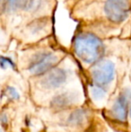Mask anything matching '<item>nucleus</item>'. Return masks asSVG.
I'll use <instances>...</instances> for the list:
<instances>
[{
    "instance_id": "f257e3e1",
    "label": "nucleus",
    "mask_w": 131,
    "mask_h": 132,
    "mask_svg": "<svg viewBox=\"0 0 131 132\" xmlns=\"http://www.w3.org/2000/svg\"><path fill=\"white\" fill-rule=\"evenodd\" d=\"M74 51L84 63L94 65L101 60L104 47L97 36L92 33H81L74 40Z\"/></svg>"
},
{
    "instance_id": "f03ea898",
    "label": "nucleus",
    "mask_w": 131,
    "mask_h": 132,
    "mask_svg": "<svg viewBox=\"0 0 131 132\" xmlns=\"http://www.w3.org/2000/svg\"><path fill=\"white\" fill-rule=\"evenodd\" d=\"M58 61V57L56 54L49 51H41L36 53L31 59L28 65V71L32 75L44 76L51 69L55 68V66Z\"/></svg>"
},
{
    "instance_id": "7ed1b4c3",
    "label": "nucleus",
    "mask_w": 131,
    "mask_h": 132,
    "mask_svg": "<svg viewBox=\"0 0 131 132\" xmlns=\"http://www.w3.org/2000/svg\"><path fill=\"white\" fill-rule=\"evenodd\" d=\"M91 77L94 85L108 86L115 77V66L110 60H100L92 68Z\"/></svg>"
},
{
    "instance_id": "20e7f679",
    "label": "nucleus",
    "mask_w": 131,
    "mask_h": 132,
    "mask_svg": "<svg viewBox=\"0 0 131 132\" xmlns=\"http://www.w3.org/2000/svg\"><path fill=\"white\" fill-rule=\"evenodd\" d=\"M131 104V87H127L114 100L110 111L111 117L120 123L127 121Z\"/></svg>"
},
{
    "instance_id": "39448f33",
    "label": "nucleus",
    "mask_w": 131,
    "mask_h": 132,
    "mask_svg": "<svg viewBox=\"0 0 131 132\" xmlns=\"http://www.w3.org/2000/svg\"><path fill=\"white\" fill-rule=\"evenodd\" d=\"M106 16L116 23L123 22L128 15L129 6L128 0H106L104 6Z\"/></svg>"
},
{
    "instance_id": "423d86ee",
    "label": "nucleus",
    "mask_w": 131,
    "mask_h": 132,
    "mask_svg": "<svg viewBox=\"0 0 131 132\" xmlns=\"http://www.w3.org/2000/svg\"><path fill=\"white\" fill-rule=\"evenodd\" d=\"M67 72L63 68H53L42 76L40 85L46 90H55L61 87L67 80Z\"/></svg>"
},
{
    "instance_id": "0eeeda50",
    "label": "nucleus",
    "mask_w": 131,
    "mask_h": 132,
    "mask_svg": "<svg viewBox=\"0 0 131 132\" xmlns=\"http://www.w3.org/2000/svg\"><path fill=\"white\" fill-rule=\"evenodd\" d=\"M77 94L74 92H64L55 95L50 101V107L56 111H63L76 102Z\"/></svg>"
},
{
    "instance_id": "6e6552de",
    "label": "nucleus",
    "mask_w": 131,
    "mask_h": 132,
    "mask_svg": "<svg viewBox=\"0 0 131 132\" xmlns=\"http://www.w3.org/2000/svg\"><path fill=\"white\" fill-rule=\"evenodd\" d=\"M87 120V111L84 109H75L70 112L66 123L71 128H81Z\"/></svg>"
},
{
    "instance_id": "1a4fd4ad",
    "label": "nucleus",
    "mask_w": 131,
    "mask_h": 132,
    "mask_svg": "<svg viewBox=\"0 0 131 132\" xmlns=\"http://www.w3.org/2000/svg\"><path fill=\"white\" fill-rule=\"evenodd\" d=\"M90 94L94 101L101 102L107 97V89L106 87L93 84L90 86Z\"/></svg>"
},
{
    "instance_id": "9d476101",
    "label": "nucleus",
    "mask_w": 131,
    "mask_h": 132,
    "mask_svg": "<svg viewBox=\"0 0 131 132\" xmlns=\"http://www.w3.org/2000/svg\"><path fill=\"white\" fill-rule=\"evenodd\" d=\"M29 5V0H6V8L9 11H15Z\"/></svg>"
},
{
    "instance_id": "9b49d317",
    "label": "nucleus",
    "mask_w": 131,
    "mask_h": 132,
    "mask_svg": "<svg viewBox=\"0 0 131 132\" xmlns=\"http://www.w3.org/2000/svg\"><path fill=\"white\" fill-rule=\"evenodd\" d=\"M5 96L12 101H16V100L20 99L19 92L13 86H7L5 88Z\"/></svg>"
},
{
    "instance_id": "f8f14e48",
    "label": "nucleus",
    "mask_w": 131,
    "mask_h": 132,
    "mask_svg": "<svg viewBox=\"0 0 131 132\" xmlns=\"http://www.w3.org/2000/svg\"><path fill=\"white\" fill-rule=\"evenodd\" d=\"M1 68L3 69L7 68H14V63L10 57H4L2 56L1 57Z\"/></svg>"
},
{
    "instance_id": "ddd939ff",
    "label": "nucleus",
    "mask_w": 131,
    "mask_h": 132,
    "mask_svg": "<svg viewBox=\"0 0 131 132\" xmlns=\"http://www.w3.org/2000/svg\"><path fill=\"white\" fill-rule=\"evenodd\" d=\"M128 115H129V117H130V119H131V104L129 106V113H128Z\"/></svg>"
}]
</instances>
